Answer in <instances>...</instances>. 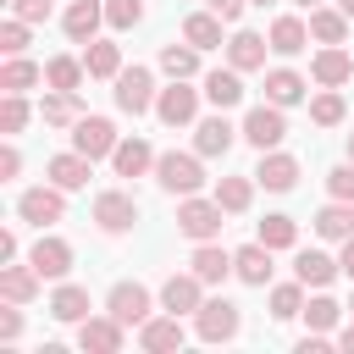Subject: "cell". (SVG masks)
Listing matches in <instances>:
<instances>
[{"label":"cell","instance_id":"6da1fadb","mask_svg":"<svg viewBox=\"0 0 354 354\" xmlns=\"http://www.w3.org/2000/svg\"><path fill=\"white\" fill-rule=\"evenodd\" d=\"M227 210L216 205V194L210 199H199V194H183V205H177V232L183 238H194V243H210V238H221V221Z\"/></svg>","mask_w":354,"mask_h":354},{"label":"cell","instance_id":"7a4b0ae2","mask_svg":"<svg viewBox=\"0 0 354 354\" xmlns=\"http://www.w3.org/2000/svg\"><path fill=\"white\" fill-rule=\"evenodd\" d=\"M205 155L194 149V155H177V149H166V155H155V183L166 188V194H199L205 188V166H199Z\"/></svg>","mask_w":354,"mask_h":354},{"label":"cell","instance_id":"3957f363","mask_svg":"<svg viewBox=\"0 0 354 354\" xmlns=\"http://www.w3.org/2000/svg\"><path fill=\"white\" fill-rule=\"evenodd\" d=\"M111 83H116V111H127V116L155 111V72L149 66H122Z\"/></svg>","mask_w":354,"mask_h":354},{"label":"cell","instance_id":"277c9868","mask_svg":"<svg viewBox=\"0 0 354 354\" xmlns=\"http://www.w3.org/2000/svg\"><path fill=\"white\" fill-rule=\"evenodd\" d=\"M238 326H243V315H238L232 299H205V304L194 310V332H199L205 343H232Z\"/></svg>","mask_w":354,"mask_h":354},{"label":"cell","instance_id":"5b68a950","mask_svg":"<svg viewBox=\"0 0 354 354\" xmlns=\"http://www.w3.org/2000/svg\"><path fill=\"white\" fill-rule=\"evenodd\" d=\"M17 216L33 221V227H55V221L66 216V188H55V183H44V188H22V194H17Z\"/></svg>","mask_w":354,"mask_h":354},{"label":"cell","instance_id":"8992f818","mask_svg":"<svg viewBox=\"0 0 354 354\" xmlns=\"http://www.w3.org/2000/svg\"><path fill=\"white\" fill-rule=\"evenodd\" d=\"M116 127H111V116H77L72 122V149L77 155H88V160H105V155H116Z\"/></svg>","mask_w":354,"mask_h":354},{"label":"cell","instance_id":"52a82bcc","mask_svg":"<svg viewBox=\"0 0 354 354\" xmlns=\"http://www.w3.org/2000/svg\"><path fill=\"white\" fill-rule=\"evenodd\" d=\"M105 310H111L122 326H144V321L155 315V299H149L144 282H116V288L105 293Z\"/></svg>","mask_w":354,"mask_h":354},{"label":"cell","instance_id":"ba28073f","mask_svg":"<svg viewBox=\"0 0 354 354\" xmlns=\"http://www.w3.org/2000/svg\"><path fill=\"white\" fill-rule=\"evenodd\" d=\"M155 116L166 127H188L199 116V88H188V77H171V88L155 94Z\"/></svg>","mask_w":354,"mask_h":354},{"label":"cell","instance_id":"9c48e42d","mask_svg":"<svg viewBox=\"0 0 354 354\" xmlns=\"http://www.w3.org/2000/svg\"><path fill=\"white\" fill-rule=\"evenodd\" d=\"M94 227H100V232H133V227H138V199L122 194V188H105V194L94 199Z\"/></svg>","mask_w":354,"mask_h":354},{"label":"cell","instance_id":"30bf717a","mask_svg":"<svg viewBox=\"0 0 354 354\" xmlns=\"http://www.w3.org/2000/svg\"><path fill=\"white\" fill-rule=\"evenodd\" d=\"M243 138L254 144V149H277L282 138H288V116H282V105H254L249 116H243Z\"/></svg>","mask_w":354,"mask_h":354},{"label":"cell","instance_id":"8fae6325","mask_svg":"<svg viewBox=\"0 0 354 354\" xmlns=\"http://www.w3.org/2000/svg\"><path fill=\"white\" fill-rule=\"evenodd\" d=\"M205 304V282L194 277V271H171L166 282H160V310H171V315H194Z\"/></svg>","mask_w":354,"mask_h":354},{"label":"cell","instance_id":"7c38bea8","mask_svg":"<svg viewBox=\"0 0 354 354\" xmlns=\"http://www.w3.org/2000/svg\"><path fill=\"white\" fill-rule=\"evenodd\" d=\"M122 337H127V326L105 310V315H88V321H77V348H88V354H116L122 348Z\"/></svg>","mask_w":354,"mask_h":354},{"label":"cell","instance_id":"4fadbf2b","mask_svg":"<svg viewBox=\"0 0 354 354\" xmlns=\"http://www.w3.org/2000/svg\"><path fill=\"white\" fill-rule=\"evenodd\" d=\"M310 77H315L321 88H343V83L354 77V55H348L343 44H321L315 61H310Z\"/></svg>","mask_w":354,"mask_h":354},{"label":"cell","instance_id":"5bb4252c","mask_svg":"<svg viewBox=\"0 0 354 354\" xmlns=\"http://www.w3.org/2000/svg\"><path fill=\"white\" fill-rule=\"evenodd\" d=\"M260 188H271V194H288L293 183H299V160L293 155H282V149H260V166L249 171Z\"/></svg>","mask_w":354,"mask_h":354},{"label":"cell","instance_id":"9a60e30c","mask_svg":"<svg viewBox=\"0 0 354 354\" xmlns=\"http://www.w3.org/2000/svg\"><path fill=\"white\" fill-rule=\"evenodd\" d=\"M28 266H33L39 277H50V282H66V271H72V243H66V238H39V243L28 249Z\"/></svg>","mask_w":354,"mask_h":354},{"label":"cell","instance_id":"2e32d148","mask_svg":"<svg viewBox=\"0 0 354 354\" xmlns=\"http://www.w3.org/2000/svg\"><path fill=\"white\" fill-rule=\"evenodd\" d=\"M183 315H149L144 326H138V348H149V354H171V348H183Z\"/></svg>","mask_w":354,"mask_h":354},{"label":"cell","instance_id":"e0dca14e","mask_svg":"<svg viewBox=\"0 0 354 354\" xmlns=\"http://www.w3.org/2000/svg\"><path fill=\"white\" fill-rule=\"evenodd\" d=\"M271 254H277V249H266L260 238H254V243H243V249L232 254V277H238V282H249V288H266V282H271Z\"/></svg>","mask_w":354,"mask_h":354},{"label":"cell","instance_id":"ac0fdd59","mask_svg":"<svg viewBox=\"0 0 354 354\" xmlns=\"http://www.w3.org/2000/svg\"><path fill=\"white\" fill-rule=\"evenodd\" d=\"M100 22H105V0H72L66 17H61V28H66L72 44H88L100 33Z\"/></svg>","mask_w":354,"mask_h":354},{"label":"cell","instance_id":"d6986e66","mask_svg":"<svg viewBox=\"0 0 354 354\" xmlns=\"http://www.w3.org/2000/svg\"><path fill=\"white\" fill-rule=\"evenodd\" d=\"M238 133H243V127H232V122L216 111V116H205V122L194 127V149L216 160V155H227V149H232V138H238Z\"/></svg>","mask_w":354,"mask_h":354},{"label":"cell","instance_id":"ffe728a7","mask_svg":"<svg viewBox=\"0 0 354 354\" xmlns=\"http://www.w3.org/2000/svg\"><path fill=\"white\" fill-rule=\"evenodd\" d=\"M266 50H271V39H260V33H232L227 39V66H238V72H254V66H266Z\"/></svg>","mask_w":354,"mask_h":354},{"label":"cell","instance_id":"44dd1931","mask_svg":"<svg viewBox=\"0 0 354 354\" xmlns=\"http://www.w3.org/2000/svg\"><path fill=\"white\" fill-rule=\"evenodd\" d=\"M205 100H210L216 111H232V105L243 100V72H238V66H216V72L205 77Z\"/></svg>","mask_w":354,"mask_h":354},{"label":"cell","instance_id":"7402d4cb","mask_svg":"<svg viewBox=\"0 0 354 354\" xmlns=\"http://www.w3.org/2000/svg\"><path fill=\"white\" fill-rule=\"evenodd\" d=\"M88 166H94L88 155H77V149H66V155H50V166H44V177H50L55 188H66V194H72V188H83V183H88Z\"/></svg>","mask_w":354,"mask_h":354},{"label":"cell","instance_id":"603a6c76","mask_svg":"<svg viewBox=\"0 0 354 354\" xmlns=\"http://www.w3.org/2000/svg\"><path fill=\"white\" fill-rule=\"evenodd\" d=\"M188 266H194V277H199L205 288H210V282H227V277H232V254H227V249H221L216 238H210V243H199Z\"/></svg>","mask_w":354,"mask_h":354},{"label":"cell","instance_id":"cb8c5ba5","mask_svg":"<svg viewBox=\"0 0 354 354\" xmlns=\"http://www.w3.org/2000/svg\"><path fill=\"white\" fill-rule=\"evenodd\" d=\"M337 271H343V260H332V254H321V249H299V260H293V277H299L304 288H326Z\"/></svg>","mask_w":354,"mask_h":354},{"label":"cell","instance_id":"d4e9b609","mask_svg":"<svg viewBox=\"0 0 354 354\" xmlns=\"http://www.w3.org/2000/svg\"><path fill=\"white\" fill-rule=\"evenodd\" d=\"M39 282H44V277H39L33 266H11V260L0 266V299H6V304H28V299L39 293Z\"/></svg>","mask_w":354,"mask_h":354},{"label":"cell","instance_id":"484cf974","mask_svg":"<svg viewBox=\"0 0 354 354\" xmlns=\"http://www.w3.org/2000/svg\"><path fill=\"white\" fill-rule=\"evenodd\" d=\"M33 83H44V66L28 61V55H6V66H0V94H28Z\"/></svg>","mask_w":354,"mask_h":354},{"label":"cell","instance_id":"4316f807","mask_svg":"<svg viewBox=\"0 0 354 354\" xmlns=\"http://www.w3.org/2000/svg\"><path fill=\"white\" fill-rule=\"evenodd\" d=\"M50 315H55V321H66V326L88 321V288H77V282H61V288L50 293Z\"/></svg>","mask_w":354,"mask_h":354},{"label":"cell","instance_id":"83f0119b","mask_svg":"<svg viewBox=\"0 0 354 354\" xmlns=\"http://www.w3.org/2000/svg\"><path fill=\"white\" fill-rule=\"evenodd\" d=\"M310 39H315V44H343V39H348L343 6H315V11H310Z\"/></svg>","mask_w":354,"mask_h":354},{"label":"cell","instance_id":"f1b7e54d","mask_svg":"<svg viewBox=\"0 0 354 354\" xmlns=\"http://www.w3.org/2000/svg\"><path fill=\"white\" fill-rule=\"evenodd\" d=\"M39 116H44L50 127H72V122L83 116V100H77V88H50V94H44V105H39Z\"/></svg>","mask_w":354,"mask_h":354},{"label":"cell","instance_id":"f546056e","mask_svg":"<svg viewBox=\"0 0 354 354\" xmlns=\"http://www.w3.org/2000/svg\"><path fill=\"white\" fill-rule=\"evenodd\" d=\"M111 166H116V177H144V171L155 166V149H149L144 138H122L116 155H111Z\"/></svg>","mask_w":354,"mask_h":354},{"label":"cell","instance_id":"4dcf8cb0","mask_svg":"<svg viewBox=\"0 0 354 354\" xmlns=\"http://www.w3.org/2000/svg\"><path fill=\"white\" fill-rule=\"evenodd\" d=\"M315 232H321V238H332V243L354 238V205H348V199H332L326 210H315Z\"/></svg>","mask_w":354,"mask_h":354},{"label":"cell","instance_id":"1f68e13d","mask_svg":"<svg viewBox=\"0 0 354 354\" xmlns=\"http://www.w3.org/2000/svg\"><path fill=\"white\" fill-rule=\"evenodd\" d=\"M266 39H271V50H277V55H299V50L310 44V22H299V17H277Z\"/></svg>","mask_w":354,"mask_h":354},{"label":"cell","instance_id":"d6a6232c","mask_svg":"<svg viewBox=\"0 0 354 354\" xmlns=\"http://www.w3.org/2000/svg\"><path fill=\"white\" fill-rule=\"evenodd\" d=\"M304 88H310V83H304L293 66L266 72V100H271V105H299V100H304Z\"/></svg>","mask_w":354,"mask_h":354},{"label":"cell","instance_id":"836d02e7","mask_svg":"<svg viewBox=\"0 0 354 354\" xmlns=\"http://www.w3.org/2000/svg\"><path fill=\"white\" fill-rule=\"evenodd\" d=\"M183 39H188L194 50H216V44H221V17H216V11H194V17L183 22Z\"/></svg>","mask_w":354,"mask_h":354},{"label":"cell","instance_id":"e575fe53","mask_svg":"<svg viewBox=\"0 0 354 354\" xmlns=\"http://www.w3.org/2000/svg\"><path fill=\"white\" fill-rule=\"evenodd\" d=\"M83 66H88V77H116L122 72V50L105 44V39H88L83 44Z\"/></svg>","mask_w":354,"mask_h":354},{"label":"cell","instance_id":"d590c367","mask_svg":"<svg viewBox=\"0 0 354 354\" xmlns=\"http://www.w3.org/2000/svg\"><path fill=\"white\" fill-rule=\"evenodd\" d=\"M83 72H88L83 55H50V61H44V83H50V88H77Z\"/></svg>","mask_w":354,"mask_h":354},{"label":"cell","instance_id":"8d00e7d4","mask_svg":"<svg viewBox=\"0 0 354 354\" xmlns=\"http://www.w3.org/2000/svg\"><path fill=\"white\" fill-rule=\"evenodd\" d=\"M249 199H254V183H249V177H221V183H216V205H221L227 216H243Z\"/></svg>","mask_w":354,"mask_h":354},{"label":"cell","instance_id":"74e56055","mask_svg":"<svg viewBox=\"0 0 354 354\" xmlns=\"http://www.w3.org/2000/svg\"><path fill=\"white\" fill-rule=\"evenodd\" d=\"M160 72H166V77H194V72H199V50H194L188 39H183V44H166V50H160Z\"/></svg>","mask_w":354,"mask_h":354},{"label":"cell","instance_id":"f35d334b","mask_svg":"<svg viewBox=\"0 0 354 354\" xmlns=\"http://www.w3.org/2000/svg\"><path fill=\"white\" fill-rule=\"evenodd\" d=\"M254 238H260L266 249H293V243H299V221H293V216H266Z\"/></svg>","mask_w":354,"mask_h":354},{"label":"cell","instance_id":"ab89813d","mask_svg":"<svg viewBox=\"0 0 354 354\" xmlns=\"http://www.w3.org/2000/svg\"><path fill=\"white\" fill-rule=\"evenodd\" d=\"M271 315H277V321L304 315V282H277V288H271Z\"/></svg>","mask_w":354,"mask_h":354},{"label":"cell","instance_id":"60d3db41","mask_svg":"<svg viewBox=\"0 0 354 354\" xmlns=\"http://www.w3.org/2000/svg\"><path fill=\"white\" fill-rule=\"evenodd\" d=\"M343 111H348V105H343V94H337V88H321V94L310 100V122H315V127H337V122H343Z\"/></svg>","mask_w":354,"mask_h":354},{"label":"cell","instance_id":"b9f144b4","mask_svg":"<svg viewBox=\"0 0 354 354\" xmlns=\"http://www.w3.org/2000/svg\"><path fill=\"white\" fill-rule=\"evenodd\" d=\"M337 315H343V304H337V299H326V293H315V299L304 304L310 332H332V326H337Z\"/></svg>","mask_w":354,"mask_h":354},{"label":"cell","instance_id":"7bdbcfd3","mask_svg":"<svg viewBox=\"0 0 354 354\" xmlns=\"http://www.w3.org/2000/svg\"><path fill=\"white\" fill-rule=\"evenodd\" d=\"M22 127H28V100L22 94H0V133L17 138Z\"/></svg>","mask_w":354,"mask_h":354},{"label":"cell","instance_id":"ee69618b","mask_svg":"<svg viewBox=\"0 0 354 354\" xmlns=\"http://www.w3.org/2000/svg\"><path fill=\"white\" fill-rule=\"evenodd\" d=\"M105 22H111L116 33L138 28V22H144V0H105Z\"/></svg>","mask_w":354,"mask_h":354},{"label":"cell","instance_id":"f6af8a7d","mask_svg":"<svg viewBox=\"0 0 354 354\" xmlns=\"http://www.w3.org/2000/svg\"><path fill=\"white\" fill-rule=\"evenodd\" d=\"M0 50L6 55H28V22L22 17H6L0 22Z\"/></svg>","mask_w":354,"mask_h":354},{"label":"cell","instance_id":"bcb514c9","mask_svg":"<svg viewBox=\"0 0 354 354\" xmlns=\"http://www.w3.org/2000/svg\"><path fill=\"white\" fill-rule=\"evenodd\" d=\"M326 194L354 205V160H343V166H332V171H326Z\"/></svg>","mask_w":354,"mask_h":354},{"label":"cell","instance_id":"7dc6e473","mask_svg":"<svg viewBox=\"0 0 354 354\" xmlns=\"http://www.w3.org/2000/svg\"><path fill=\"white\" fill-rule=\"evenodd\" d=\"M11 17H22V22H44V17H50V0H11Z\"/></svg>","mask_w":354,"mask_h":354},{"label":"cell","instance_id":"c3c4849f","mask_svg":"<svg viewBox=\"0 0 354 354\" xmlns=\"http://www.w3.org/2000/svg\"><path fill=\"white\" fill-rule=\"evenodd\" d=\"M22 337V310L11 304V310H0V343H17Z\"/></svg>","mask_w":354,"mask_h":354},{"label":"cell","instance_id":"681fc988","mask_svg":"<svg viewBox=\"0 0 354 354\" xmlns=\"http://www.w3.org/2000/svg\"><path fill=\"white\" fill-rule=\"evenodd\" d=\"M17 171H22V149H17V144H6V149H0V183H11Z\"/></svg>","mask_w":354,"mask_h":354},{"label":"cell","instance_id":"f907efd6","mask_svg":"<svg viewBox=\"0 0 354 354\" xmlns=\"http://www.w3.org/2000/svg\"><path fill=\"white\" fill-rule=\"evenodd\" d=\"M205 6H210V11H216V17H221V22H238V17H243V6H249V0H205Z\"/></svg>","mask_w":354,"mask_h":354},{"label":"cell","instance_id":"816d5d0a","mask_svg":"<svg viewBox=\"0 0 354 354\" xmlns=\"http://www.w3.org/2000/svg\"><path fill=\"white\" fill-rule=\"evenodd\" d=\"M6 260H17V232H11V227L0 232V266H6Z\"/></svg>","mask_w":354,"mask_h":354},{"label":"cell","instance_id":"f5cc1de1","mask_svg":"<svg viewBox=\"0 0 354 354\" xmlns=\"http://www.w3.org/2000/svg\"><path fill=\"white\" fill-rule=\"evenodd\" d=\"M337 260H343V271L354 277V238H343V254H337Z\"/></svg>","mask_w":354,"mask_h":354},{"label":"cell","instance_id":"db71d44e","mask_svg":"<svg viewBox=\"0 0 354 354\" xmlns=\"http://www.w3.org/2000/svg\"><path fill=\"white\" fill-rule=\"evenodd\" d=\"M337 348H343V354H354V321H348V326L337 332Z\"/></svg>","mask_w":354,"mask_h":354},{"label":"cell","instance_id":"11a10c76","mask_svg":"<svg viewBox=\"0 0 354 354\" xmlns=\"http://www.w3.org/2000/svg\"><path fill=\"white\" fill-rule=\"evenodd\" d=\"M337 6H343V17H354V0H337Z\"/></svg>","mask_w":354,"mask_h":354},{"label":"cell","instance_id":"9f6ffc18","mask_svg":"<svg viewBox=\"0 0 354 354\" xmlns=\"http://www.w3.org/2000/svg\"><path fill=\"white\" fill-rule=\"evenodd\" d=\"M293 6H304V11H315V6H321V0H293Z\"/></svg>","mask_w":354,"mask_h":354},{"label":"cell","instance_id":"6f0895ef","mask_svg":"<svg viewBox=\"0 0 354 354\" xmlns=\"http://www.w3.org/2000/svg\"><path fill=\"white\" fill-rule=\"evenodd\" d=\"M348 160H354V133H348Z\"/></svg>","mask_w":354,"mask_h":354},{"label":"cell","instance_id":"680465c9","mask_svg":"<svg viewBox=\"0 0 354 354\" xmlns=\"http://www.w3.org/2000/svg\"><path fill=\"white\" fill-rule=\"evenodd\" d=\"M254 6H271V0H254Z\"/></svg>","mask_w":354,"mask_h":354},{"label":"cell","instance_id":"91938a15","mask_svg":"<svg viewBox=\"0 0 354 354\" xmlns=\"http://www.w3.org/2000/svg\"><path fill=\"white\" fill-rule=\"evenodd\" d=\"M348 310H354V299H348Z\"/></svg>","mask_w":354,"mask_h":354}]
</instances>
